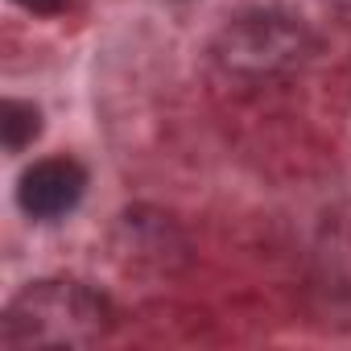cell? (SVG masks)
Instances as JSON below:
<instances>
[{"instance_id":"cell-1","label":"cell","mask_w":351,"mask_h":351,"mask_svg":"<svg viewBox=\"0 0 351 351\" xmlns=\"http://www.w3.org/2000/svg\"><path fill=\"white\" fill-rule=\"evenodd\" d=\"M112 326V306L83 281H34L25 285L5 318L0 347L5 351H42V347H87Z\"/></svg>"},{"instance_id":"cell-2","label":"cell","mask_w":351,"mask_h":351,"mask_svg":"<svg viewBox=\"0 0 351 351\" xmlns=\"http://www.w3.org/2000/svg\"><path fill=\"white\" fill-rule=\"evenodd\" d=\"M83 191H87V169L75 157H42L21 173L17 203L29 219H62L79 207Z\"/></svg>"},{"instance_id":"cell-3","label":"cell","mask_w":351,"mask_h":351,"mask_svg":"<svg viewBox=\"0 0 351 351\" xmlns=\"http://www.w3.org/2000/svg\"><path fill=\"white\" fill-rule=\"evenodd\" d=\"M0 132H5V149L9 153H21L25 145L38 141L42 132V112L25 99H5V108H0Z\"/></svg>"},{"instance_id":"cell-4","label":"cell","mask_w":351,"mask_h":351,"mask_svg":"<svg viewBox=\"0 0 351 351\" xmlns=\"http://www.w3.org/2000/svg\"><path fill=\"white\" fill-rule=\"evenodd\" d=\"M13 5H21V9H29L38 17H58V13H66L75 5V0H13Z\"/></svg>"}]
</instances>
